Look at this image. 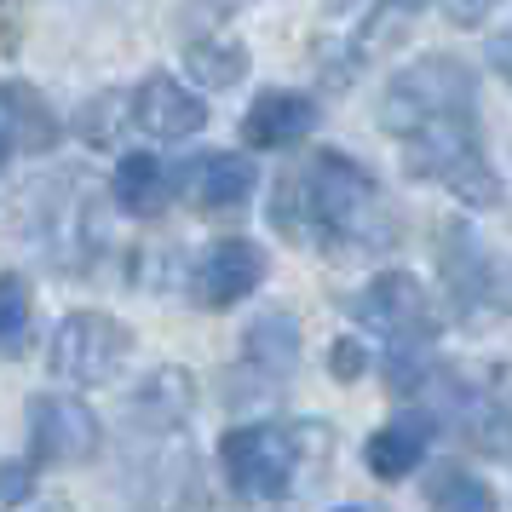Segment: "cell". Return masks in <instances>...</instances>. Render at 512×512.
Wrapping results in <instances>:
<instances>
[{
  "mask_svg": "<svg viewBox=\"0 0 512 512\" xmlns=\"http://www.w3.org/2000/svg\"><path fill=\"white\" fill-rule=\"evenodd\" d=\"M277 213L282 236H317L323 248L340 254H369V248H392L397 242V208L386 202V190L374 185L369 167H357L340 150H317L305 173L277 179Z\"/></svg>",
  "mask_w": 512,
  "mask_h": 512,
  "instance_id": "cell-1",
  "label": "cell"
},
{
  "mask_svg": "<svg viewBox=\"0 0 512 512\" xmlns=\"http://www.w3.org/2000/svg\"><path fill=\"white\" fill-rule=\"evenodd\" d=\"M478 121V75L455 52H426L386 81L380 93V127L392 139H415L426 127Z\"/></svg>",
  "mask_w": 512,
  "mask_h": 512,
  "instance_id": "cell-2",
  "label": "cell"
},
{
  "mask_svg": "<svg viewBox=\"0 0 512 512\" xmlns=\"http://www.w3.org/2000/svg\"><path fill=\"white\" fill-rule=\"evenodd\" d=\"M311 443L323 449L317 426H288V420H254V426H231L219 438V466L231 478L236 495L248 501H288L300 484Z\"/></svg>",
  "mask_w": 512,
  "mask_h": 512,
  "instance_id": "cell-3",
  "label": "cell"
},
{
  "mask_svg": "<svg viewBox=\"0 0 512 512\" xmlns=\"http://www.w3.org/2000/svg\"><path fill=\"white\" fill-rule=\"evenodd\" d=\"M403 167L426 185H443L472 213L501 208V196H507L489 150L478 144V121H449V127H426L415 139H403Z\"/></svg>",
  "mask_w": 512,
  "mask_h": 512,
  "instance_id": "cell-4",
  "label": "cell"
},
{
  "mask_svg": "<svg viewBox=\"0 0 512 512\" xmlns=\"http://www.w3.org/2000/svg\"><path fill=\"white\" fill-rule=\"evenodd\" d=\"M438 271L461 317H512V254L489 248L472 225L449 219L438 231Z\"/></svg>",
  "mask_w": 512,
  "mask_h": 512,
  "instance_id": "cell-5",
  "label": "cell"
},
{
  "mask_svg": "<svg viewBox=\"0 0 512 512\" xmlns=\"http://www.w3.org/2000/svg\"><path fill=\"white\" fill-rule=\"evenodd\" d=\"M351 323H363L369 334L386 340V351H420L438 340V311L426 300V288H420L409 271H380L369 288H357L346 300Z\"/></svg>",
  "mask_w": 512,
  "mask_h": 512,
  "instance_id": "cell-6",
  "label": "cell"
},
{
  "mask_svg": "<svg viewBox=\"0 0 512 512\" xmlns=\"http://www.w3.org/2000/svg\"><path fill=\"white\" fill-rule=\"evenodd\" d=\"M52 374H64L70 386H110L121 363L133 357V328L116 323L110 311H70L52 328Z\"/></svg>",
  "mask_w": 512,
  "mask_h": 512,
  "instance_id": "cell-7",
  "label": "cell"
},
{
  "mask_svg": "<svg viewBox=\"0 0 512 512\" xmlns=\"http://www.w3.org/2000/svg\"><path fill=\"white\" fill-rule=\"evenodd\" d=\"M449 415L472 449L512 461V363H495L484 380H461L449 392Z\"/></svg>",
  "mask_w": 512,
  "mask_h": 512,
  "instance_id": "cell-8",
  "label": "cell"
},
{
  "mask_svg": "<svg viewBox=\"0 0 512 512\" xmlns=\"http://www.w3.org/2000/svg\"><path fill=\"white\" fill-rule=\"evenodd\" d=\"M98 415L75 397H29V466H75L98 455Z\"/></svg>",
  "mask_w": 512,
  "mask_h": 512,
  "instance_id": "cell-9",
  "label": "cell"
},
{
  "mask_svg": "<svg viewBox=\"0 0 512 512\" xmlns=\"http://www.w3.org/2000/svg\"><path fill=\"white\" fill-rule=\"evenodd\" d=\"M259 282H265V248L248 242V236H219L208 254L196 259V271H190V294L196 305H208V311H231L254 294Z\"/></svg>",
  "mask_w": 512,
  "mask_h": 512,
  "instance_id": "cell-10",
  "label": "cell"
},
{
  "mask_svg": "<svg viewBox=\"0 0 512 512\" xmlns=\"http://www.w3.org/2000/svg\"><path fill=\"white\" fill-rule=\"evenodd\" d=\"M127 121L144 139H190V133L208 127V104H202V93H190L173 75H144L127 93Z\"/></svg>",
  "mask_w": 512,
  "mask_h": 512,
  "instance_id": "cell-11",
  "label": "cell"
},
{
  "mask_svg": "<svg viewBox=\"0 0 512 512\" xmlns=\"http://www.w3.org/2000/svg\"><path fill=\"white\" fill-rule=\"evenodd\" d=\"M317 98L311 93H294V87H271V93H259L248 104V116H242V139L254 144V150H288V144H300L317 133Z\"/></svg>",
  "mask_w": 512,
  "mask_h": 512,
  "instance_id": "cell-12",
  "label": "cell"
},
{
  "mask_svg": "<svg viewBox=\"0 0 512 512\" xmlns=\"http://www.w3.org/2000/svg\"><path fill=\"white\" fill-rule=\"evenodd\" d=\"M254 185H259L254 162L236 156V150H208V156H196V162L185 167V196L202 213H213V219L242 213L248 208V196H254Z\"/></svg>",
  "mask_w": 512,
  "mask_h": 512,
  "instance_id": "cell-13",
  "label": "cell"
},
{
  "mask_svg": "<svg viewBox=\"0 0 512 512\" xmlns=\"http://www.w3.org/2000/svg\"><path fill=\"white\" fill-rule=\"evenodd\" d=\"M432 438H438V420L426 415V409H403V415H392L363 443V466H369L380 484H397V478H409L426 461Z\"/></svg>",
  "mask_w": 512,
  "mask_h": 512,
  "instance_id": "cell-14",
  "label": "cell"
},
{
  "mask_svg": "<svg viewBox=\"0 0 512 512\" xmlns=\"http://www.w3.org/2000/svg\"><path fill=\"white\" fill-rule=\"evenodd\" d=\"M190 409H196V386H190L185 369H173V363H167V369H156L139 392H133L127 420H133L139 432H162V438H173V432H185Z\"/></svg>",
  "mask_w": 512,
  "mask_h": 512,
  "instance_id": "cell-15",
  "label": "cell"
},
{
  "mask_svg": "<svg viewBox=\"0 0 512 512\" xmlns=\"http://www.w3.org/2000/svg\"><path fill=\"white\" fill-rule=\"evenodd\" d=\"M242 369H254L259 380H288L300 369V317L294 311H265L242 334Z\"/></svg>",
  "mask_w": 512,
  "mask_h": 512,
  "instance_id": "cell-16",
  "label": "cell"
},
{
  "mask_svg": "<svg viewBox=\"0 0 512 512\" xmlns=\"http://www.w3.org/2000/svg\"><path fill=\"white\" fill-rule=\"evenodd\" d=\"M116 208L133 213V219H162L173 208V173H167L150 150H133V156H121L116 167Z\"/></svg>",
  "mask_w": 512,
  "mask_h": 512,
  "instance_id": "cell-17",
  "label": "cell"
},
{
  "mask_svg": "<svg viewBox=\"0 0 512 512\" xmlns=\"http://www.w3.org/2000/svg\"><path fill=\"white\" fill-rule=\"evenodd\" d=\"M185 70L196 75V87H236L242 75H248V47L231 41V35H202V41H190L185 47Z\"/></svg>",
  "mask_w": 512,
  "mask_h": 512,
  "instance_id": "cell-18",
  "label": "cell"
},
{
  "mask_svg": "<svg viewBox=\"0 0 512 512\" xmlns=\"http://www.w3.org/2000/svg\"><path fill=\"white\" fill-rule=\"evenodd\" d=\"M426 507L432 512H501V495L472 466H438L432 484H426Z\"/></svg>",
  "mask_w": 512,
  "mask_h": 512,
  "instance_id": "cell-19",
  "label": "cell"
},
{
  "mask_svg": "<svg viewBox=\"0 0 512 512\" xmlns=\"http://www.w3.org/2000/svg\"><path fill=\"white\" fill-rule=\"evenodd\" d=\"M29 282L18 271H0V357H18L29 346Z\"/></svg>",
  "mask_w": 512,
  "mask_h": 512,
  "instance_id": "cell-20",
  "label": "cell"
},
{
  "mask_svg": "<svg viewBox=\"0 0 512 512\" xmlns=\"http://www.w3.org/2000/svg\"><path fill=\"white\" fill-rule=\"evenodd\" d=\"M127 121V98L121 93H104L93 110H81V133L87 144H116V127Z\"/></svg>",
  "mask_w": 512,
  "mask_h": 512,
  "instance_id": "cell-21",
  "label": "cell"
},
{
  "mask_svg": "<svg viewBox=\"0 0 512 512\" xmlns=\"http://www.w3.org/2000/svg\"><path fill=\"white\" fill-rule=\"evenodd\" d=\"M363 369H369V351H363V340H334L328 346V374L334 380H363Z\"/></svg>",
  "mask_w": 512,
  "mask_h": 512,
  "instance_id": "cell-22",
  "label": "cell"
},
{
  "mask_svg": "<svg viewBox=\"0 0 512 512\" xmlns=\"http://www.w3.org/2000/svg\"><path fill=\"white\" fill-rule=\"evenodd\" d=\"M24 144V133H18V121H12V104H6V93H0V167H6V156Z\"/></svg>",
  "mask_w": 512,
  "mask_h": 512,
  "instance_id": "cell-23",
  "label": "cell"
},
{
  "mask_svg": "<svg viewBox=\"0 0 512 512\" xmlns=\"http://www.w3.org/2000/svg\"><path fill=\"white\" fill-rule=\"evenodd\" d=\"M6 512H70L64 495H24V501H12Z\"/></svg>",
  "mask_w": 512,
  "mask_h": 512,
  "instance_id": "cell-24",
  "label": "cell"
},
{
  "mask_svg": "<svg viewBox=\"0 0 512 512\" xmlns=\"http://www.w3.org/2000/svg\"><path fill=\"white\" fill-rule=\"evenodd\" d=\"M489 64L512 81V35H495V41H489Z\"/></svg>",
  "mask_w": 512,
  "mask_h": 512,
  "instance_id": "cell-25",
  "label": "cell"
},
{
  "mask_svg": "<svg viewBox=\"0 0 512 512\" xmlns=\"http://www.w3.org/2000/svg\"><path fill=\"white\" fill-rule=\"evenodd\" d=\"M340 512H363V507H340Z\"/></svg>",
  "mask_w": 512,
  "mask_h": 512,
  "instance_id": "cell-26",
  "label": "cell"
}]
</instances>
